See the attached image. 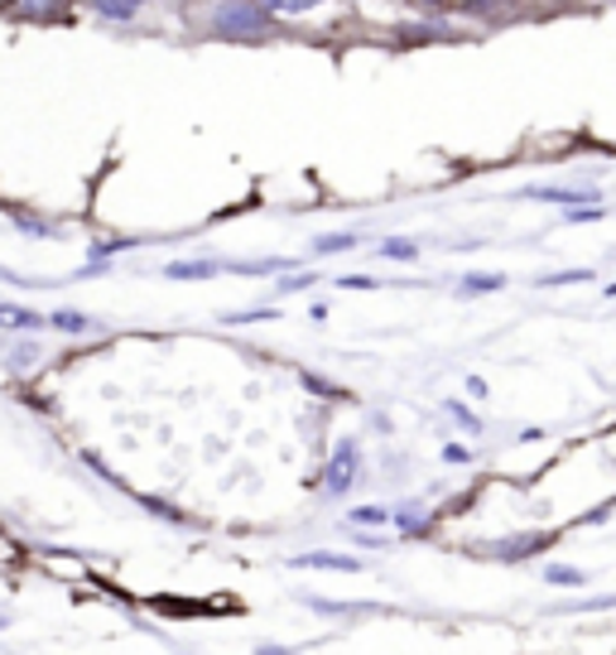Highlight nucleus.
<instances>
[{
  "mask_svg": "<svg viewBox=\"0 0 616 655\" xmlns=\"http://www.w3.org/2000/svg\"><path fill=\"white\" fill-rule=\"evenodd\" d=\"M140 506L150 511V516H160V520H174V526H184V520H188L184 511H174L169 502H160V496H140Z\"/></svg>",
  "mask_w": 616,
  "mask_h": 655,
  "instance_id": "obj_19",
  "label": "nucleus"
},
{
  "mask_svg": "<svg viewBox=\"0 0 616 655\" xmlns=\"http://www.w3.org/2000/svg\"><path fill=\"white\" fill-rule=\"evenodd\" d=\"M49 328H53V332H73V338H83V332H97V318L83 314V308H53V314H49Z\"/></svg>",
  "mask_w": 616,
  "mask_h": 655,
  "instance_id": "obj_8",
  "label": "nucleus"
},
{
  "mask_svg": "<svg viewBox=\"0 0 616 655\" xmlns=\"http://www.w3.org/2000/svg\"><path fill=\"white\" fill-rule=\"evenodd\" d=\"M544 583H554V588H582V583H588V574L574 569V564H549Z\"/></svg>",
  "mask_w": 616,
  "mask_h": 655,
  "instance_id": "obj_15",
  "label": "nucleus"
},
{
  "mask_svg": "<svg viewBox=\"0 0 616 655\" xmlns=\"http://www.w3.org/2000/svg\"><path fill=\"white\" fill-rule=\"evenodd\" d=\"M35 362H39V342H35V338H25L20 348H10V352H5V371H10V376L35 371Z\"/></svg>",
  "mask_w": 616,
  "mask_h": 655,
  "instance_id": "obj_12",
  "label": "nucleus"
},
{
  "mask_svg": "<svg viewBox=\"0 0 616 655\" xmlns=\"http://www.w3.org/2000/svg\"><path fill=\"white\" fill-rule=\"evenodd\" d=\"M356 241H362L356 231H332V237H318V241H313V251H318V255H342V251H352Z\"/></svg>",
  "mask_w": 616,
  "mask_h": 655,
  "instance_id": "obj_16",
  "label": "nucleus"
},
{
  "mask_svg": "<svg viewBox=\"0 0 616 655\" xmlns=\"http://www.w3.org/2000/svg\"><path fill=\"white\" fill-rule=\"evenodd\" d=\"M144 5H150V0H144Z\"/></svg>",
  "mask_w": 616,
  "mask_h": 655,
  "instance_id": "obj_32",
  "label": "nucleus"
},
{
  "mask_svg": "<svg viewBox=\"0 0 616 655\" xmlns=\"http://www.w3.org/2000/svg\"><path fill=\"white\" fill-rule=\"evenodd\" d=\"M5 627H10V621H5V617H0V631H5Z\"/></svg>",
  "mask_w": 616,
  "mask_h": 655,
  "instance_id": "obj_30",
  "label": "nucleus"
},
{
  "mask_svg": "<svg viewBox=\"0 0 616 655\" xmlns=\"http://www.w3.org/2000/svg\"><path fill=\"white\" fill-rule=\"evenodd\" d=\"M313 285H318V275H285L279 294H299V290H313Z\"/></svg>",
  "mask_w": 616,
  "mask_h": 655,
  "instance_id": "obj_22",
  "label": "nucleus"
},
{
  "mask_svg": "<svg viewBox=\"0 0 616 655\" xmlns=\"http://www.w3.org/2000/svg\"><path fill=\"white\" fill-rule=\"evenodd\" d=\"M87 5H92V15L106 20V25H136L144 0H87Z\"/></svg>",
  "mask_w": 616,
  "mask_h": 655,
  "instance_id": "obj_7",
  "label": "nucleus"
},
{
  "mask_svg": "<svg viewBox=\"0 0 616 655\" xmlns=\"http://www.w3.org/2000/svg\"><path fill=\"white\" fill-rule=\"evenodd\" d=\"M607 294H616V285H607Z\"/></svg>",
  "mask_w": 616,
  "mask_h": 655,
  "instance_id": "obj_31",
  "label": "nucleus"
},
{
  "mask_svg": "<svg viewBox=\"0 0 616 655\" xmlns=\"http://www.w3.org/2000/svg\"><path fill=\"white\" fill-rule=\"evenodd\" d=\"M443 463H473V453L463 443H443Z\"/></svg>",
  "mask_w": 616,
  "mask_h": 655,
  "instance_id": "obj_26",
  "label": "nucleus"
},
{
  "mask_svg": "<svg viewBox=\"0 0 616 655\" xmlns=\"http://www.w3.org/2000/svg\"><path fill=\"white\" fill-rule=\"evenodd\" d=\"M443 5H448V10H481L487 0H443Z\"/></svg>",
  "mask_w": 616,
  "mask_h": 655,
  "instance_id": "obj_29",
  "label": "nucleus"
},
{
  "mask_svg": "<svg viewBox=\"0 0 616 655\" xmlns=\"http://www.w3.org/2000/svg\"><path fill=\"white\" fill-rule=\"evenodd\" d=\"M279 20L265 10V0H212V39H227V43H251L275 35Z\"/></svg>",
  "mask_w": 616,
  "mask_h": 655,
  "instance_id": "obj_1",
  "label": "nucleus"
},
{
  "mask_svg": "<svg viewBox=\"0 0 616 655\" xmlns=\"http://www.w3.org/2000/svg\"><path fill=\"white\" fill-rule=\"evenodd\" d=\"M554 536H515V540H501L496 559H530V554H540Z\"/></svg>",
  "mask_w": 616,
  "mask_h": 655,
  "instance_id": "obj_10",
  "label": "nucleus"
},
{
  "mask_svg": "<svg viewBox=\"0 0 616 655\" xmlns=\"http://www.w3.org/2000/svg\"><path fill=\"white\" fill-rule=\"evenodd\" d=\"M43 324H49V314H39V308H29V304H0V328H10V332H39Z\"/></svg>",
  "mask_w": 616,
  "mask_h": 655,
  "instance_id": "obj_5",
  "label": "nucleus"
},
{
  "mask_svg": "<svg viewBox=\"0 0 616 655\" xmlns=\"http://www.w3.org/2000/svg\"><path fill=\"white\" fill-rule=\"evenodd\" d=\"M10 15L35 20V25H49V20H63L73 10V0H10Z\"/></svg>",
  "mask_w": 616,
  "mask_h": 655,
  "instance_id": "obj_4",
  "label": "nucleus"
},
{
  "mask_svg": "<svg viewBox=\"0 0 616 655\" xmlns=\"http://www.w3.org/2000/svg\"><path fill=\"white\" fill-rule=\"evenodd\" d=\"M362 477V443L356 439H338L328 468H323V496H347Z\"/></svg>",
  "mask_w": 616,
  "mask_h": 655,
  "instance_id": "obj_2",
  "label": "nucleus"
},
{
  "mask_svg": "<svg viewBox=\"0 0 616 655\" xmlns=\"http://www.w3.org/2000/svg\"><path fill=\"white\" fill-rule=\"evenodd\" d=\"M347 520H352V526H386L390 511L386 506H352V511H347Z\"/></svg>",
  "mask_w": 616,
  "mask_h": 655,
  "instance_id": "obj_18",
  "label": "nucleus"
},
{
  "mask_svg": "<svg viewBox=\"0 0 616 655\" xmlns=\"http://www.w3.org/2000/svg\"><path fill=\"white\" fill-rule=\"evenodd\" d=\"M289 569H328V574H362V559L352 554H338V550H313V554H294Z\"/></svg>",
  "mask_w": 616,
  "mask_h": 655,
  "instance_id": "obj_3",
  "label": "nucleus"
},
{
  "mask_svg": "<svg viewBox=\"0 0 616 655\" xmlns=\"http://www.w3.org/2000/svg\"><path fill=\"white\" fill-rule=\"evenodd\" d=\"M607 516H612V511H607V506H598V511H588V516H582V526H602Z\"/></svg>",
  "mask_w": 616,
  "mask_h": 655,
  "instance_id": "obj_28",
  "label": "nucleus"
},
{
  "mask_svg": "<svg viewBox=\"0 0 616 655\" xmlns=\"http://www.w3.org/2000/svg\"><path fill=\"white\" fill-rule=\"evenodd\" d=\"M390 520H395V530H400L405 540L429 536V516H424V502H400L395 511H390Z\"/></svg>",
  "mask_w": 616,
  "mask_h": 655,
  "instance_id": "obj_6",
  "label": "nucleus"
},
{
  "mask_svg": "<svg viewBox=\"0 0 616 655\" xmlns=\"http://www.w3.org/2000/svg\"><path fill=\"white\" fill-rule=\"evenodd\" d=\"M271 318H279L275 308H246V314H222V324L237 328V324H271Z\"/></svg>",
  "mask_w": 616,
  "mask_h": 655,
  "instance_id": "obj_20",
  "label": "nucleus"
},
{
  "mask_svg": "<svg viewBox=\"0 0 616 655\" xmlns=\"http://www.w3.org/2000/svg\"><path fill=\"white\" fill-rule=\"evenodd\" d=\"M338 285H342V290H376L380 280H376V275H342Z\"/></svg>",
  "mask_w": 616,
  "mask_h": 655,
  "instance_id": "obj_23",
  "label": "nucleus"
},
{
  "mask_svg": "<svg viewBox=\"0 0 616 655\" xmlns=\"http://www.w3.org/2000/svg\"><path fill=\"white\" fill-rule=\"evenodd\" d=\"M598 270H554V275H540V290H554V285H582V280H592Z\"/></svg>",
  "mask_w": 616,
  "mask_h": 655,
  "instance_id": "obj_17",
  "label": "nucleus"
},
{
  "mask_svg": "<svg viewBox=\"0 0 616 655\" xmlns=\"http://www.w3.org/2000/svg\"><path fill=\"white\" fill-rule=\"evenodd\" d=\"M304 386H309L313 395H338V386H332V381H323V376H313V371H304Z\"/></svg>",
  "mask_w": 616,
  "mask_h": 655,
  "instance_id": "obj_24",
  "label": "nucleus"
},
{
  "mask_svg": "<svg viewBox=\"0 0 616 655\" xmlns=\"http://www.w3.org/2000/svg\"><path fill=\"white\" fill-rule=\"evenodd\" d=\"M222 265L217 261H169L164 265V280H212Z\"/></svg>",
  "mask_w": 616,
  "mask_h": 655,
  "instance_id": "obj_9",
  "label": "nucleus"
},
{
  "mask_svg": "<svg viewBox=\"0 0 616 655\" xmlns=\"http://www.w3.org/2000/svg\"><path fill=\"white\" fill-rule=\"evenodd\" d=\"M467 395H477V401H487V381H481V376H467Z\"/></svg>",
  "mask_w": 616,
  "mask_h": 655,
  "instance_id": "obj_27",
  "label": "nucleus"
},
{
  "mask_svg": "<svg viewBox=\"0 0 616 655\" xmlns=\"http://www.w3.org/2000/svg\"><path fill=\"white\" fill-rule=\"evenodd\" d=\"M443 410H448V415H453V419H463V425H467V429H477V415H473V410H467V405H457V401H448Z\"/></svg>",
  "mask_w": 616,
  "mask_h": 655,
  "instance_id": "obj_25",
  "label": "nucleus"
},
{
  "mask_svg": "<svg viewBox=\"0 0 616 655\" xmlns=\"http://www.w3.org/2000/svg\"><path fill=\"white\" fill-rule=\"evenodd\" d=\"M318 5H328V0H265V10H271L275 20H299V15H313Z\"/></svg>",
  "mask_w": 616,
  "mask_h": 655,
  "instance_id": "obj_14",
  "label": "nucleus"
},
{
  "mask_svg": "<svg viewBox=\"0 0 616 655\" xmlns=\"http://www.w3.org/2000/svg\"><path fill=\"white\" fill-rule=\"evenodd\" d=\"M496 290H506V275H501V270L467 275V280L457 285V294H463V299H473V294H496Z\"/></svg>",
  "mask_w": 616,
  "mask_h": 655,
  "instance_id": "obj_13",
  "label": "nucleus"
},
{
  "mask_svg": "<svg viewBox=\"0 0 616 655\" xmlns=\"http://www.w3.org/2000/svg\"><path fill=\"white\" fill-rule=\"evenodd\" d=\"M5 213H10V222H15L20 231H25V237H35V241H49L53 237V222L49 217H35L29 207H5Z\"/></svg>",
  "mask_w": 616,
  "mask_h": 655,
  "instance_id": "obj_11",
  "label": "nucleus"
},
{
  "mask_svg": "<svg viewBox=\"0 0 616 655\" xmlns=\"http://www.w3.org/2000/svg\"><path fill=\"white\" fill-rule=\"evenodd\" d=\"M380 255H390V261H414V255H419V247H414V241H386V247H380Z\"/></svg>",
  "mask_w": 616,
  "mask_h": 655,
  "instance_id": "obj_21",
  "label": "nucleus"
}]
</instances>
